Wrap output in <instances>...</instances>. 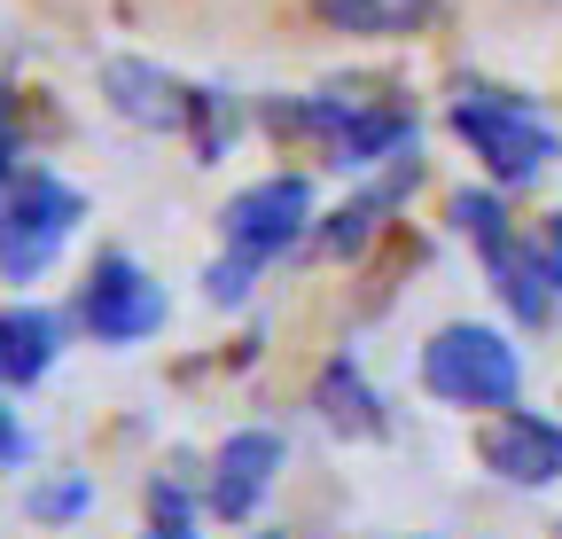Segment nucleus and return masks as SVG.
I'll use <instances>...</instances> for the list:
<instances>
[{"label":"nucleus","mask_w":562,"mask_h":539,"mask_svg":"<svg viewBox=\"0 0 562 539\" xmlns=\"http://www.w3.org/2000/svg\"><path fill=\"white\" fill-rule=\"evenodd\" d=\"M305 220H313V188L305 180H258L250 195H235L227 204V266L211 274V297L220 305H235L243 290H250V274L266 258H281L297 235H305Z\"/></svg>","instance_id":"1"},{"label":"nucleus","mask_w":562,"mask_h":539,"mask_svg":"<svg viewBox=\"0 0 562 539\" xmlns=\"http://www.w3.org/2000/svg\"><path fill=\"white\" fill-rule=\"evenodd\" d=\"M422 383H430L446 407H492V415H508L516 391H524V368L508 352V336L461 321V328H438L430 345H422Z\"/></svg>","instance_id":"2"},{"label":"nucleus","mask_w":562,"mask_h":539,"mask_svg":"<svg viewBox=\"0 0 562 539\" xmlns=\"http://www.w3.org/2000/svg\"><path fill=\"white\" fill-rule=\"evenodd\" d=\"M70 227H79V195H70L63 180H9V195H0V274L9 282H32L47 274V258L70 243Z\"/></svg>","instance_id":"3"},{"label":"nucleus","mask_w":562,"mask_h":539,"mask_svg":"<svg viewBox=\"0 0 562 539\" xmlns=\"http://www.w3.org/2000/svg\"><path fill=\"white\" fill-rule=\"evenodd\" d=\"M281 125H313L344 165H375V157L406 149V133H414L406 102H383V94H321L305 110H281Z\"/></svg>","instance_id":"4"},{"label":"nucleus","mask_w":562,"mask_h":539,"mask_svg":"<svg viewBox=\"0 0 562 539\" xmlns=\"http://www.w3.org/2000/svg\"><path fill=\"white\" fill-rule=\"evenodd\" d=\"M453 212H461V227H469V235L484 243V258H492V290H501L524 321H547V305H554L547 290H554L562 274H554L539 250H524V243L501 227V204H492V195H461Z\"/></svg>","instance_id":"5"},{"label":"nucleus","mask_w":562,"mask_h":539,"mask_svg":"<svg viewBox=\"0 0 562 539\" xmlns=\"http://www.w3.org/2000/svg\"><path fill=\"white\" fill-rule=\"evenodd\" d=\"M461 133H469V149L492 165V180H531V172H547V157H554V133L524 110V102H461Z\"/></svg>","instance_id":"6"},{"label":"nucleus","mask_w":562,"mask_h":539,"mask_svg":"<svg viewBox=\"0 0 562 539\" xmlns=\"http://www.w3.org/2000/svg\"><path fill=\"white\" fill-rule=\"evenodd\" d=\"M79 321H87V336H102V345H133V336L165 328V290L140 274L133 258H102L94 282L79 290Z\"/></svg>","instance_id":"7"},{"label":"nucleus","mask_w":562,"mask_h":539,"mask_svg":"<svg viewBox=\"0 0 562 539\" xmlns=\"http://www.w3.org/2000/svg\"><path fill=\"white\" fill-rule=\"evenodd\" d=\"M484 469L492 478H508V485H554L562 478V423L547 415H501L484 430Z\"/></svg>","instance_id":"8"},{"label":"nucleus","mask_w":562,"mask_h":539,"mask_svg":"<svg viewBox=\"0 0 562 539\" xmlns=\"http://www.w3.org/2000/svg\"><path fill=\"white\" fill-rule=\"evenodd\" d=\"M273 469H281V438L273 430H235L220 446V461H211V516L243 524L258 508V493L273 485Z\"/></svg>","instance_id":"9"},{"label":"nucleus","mask_w":562,"mask_h":539,"mask_svg":"<svg viewBox=\"0 0 562 539\" xmlns=\"http://www.w3.org/2000/svg\"><path fill=\"white\" fill-rule=\"evenodd\" d=\"M110 102L157 133H195V110H203V87H180L149 63H110Z\"/></svg>","instance_id":"10"},{"label":"nucleus","mask_w":562,"mask_h":539,"mask_svg":"<svg viewBox=\"0 0 562 539\" xmlns=\"http://www.w3.org/2000/svg\"><path fill=\"white\" fill-rule=\"evenodd\" d=\"M55 352H63V321L55 313H40V305H9V313H0V383H9V391L40 383L55 368Z\"/></svg>","instance_id":"11"},{"label":"nucleus","mask_w":562,"mask_h":539,"mask_svg":"<svg viewBox=\"0 0 562 539\" xmlns=\"http://www.w3.org/2000/svg\"><path fill=\"white\" fill-rule=\"evenodd\" d=\"M313 9L336 24V32H368V40H391V32H422L438 16V0H313Z\"/></svg>","instance_id":"12"},{"label":"nucleus","mask_w":562,"mask_h":539,"mask_svg":"<svg viewBox=\"0 0 562 539\" xmlns=\"http://www.w3.org/2000/svg\"><path fill=\"white\" fill-rule=\"evenodd\" d=\"M321 407H328V423H336V430H351V438H375V430H383L375 391L351 375V368H328V375H321Z\"/></svg>","instance_id":"13"},{"label":"nucleus","mask_w":562,"mask_h":539,"mask_svg":"<svg viewBox=\"0 0 562 539\" xmlns=\"http://www.w3.org/2000/svg\"><path fill=\"white\" fill-rule=\"evenodd\" d=\"M87 508V485H47L40 493V516H79Z\"/></svg>","instance_id":"14"},{"label":"nucleus","mask_w":562,"mask_h":539,"mask_svg":"<svg viewBox=\"0 0 562 539\" xmlns=\"http://www.w3.org/2000/svg\"><path fill=\"white\" fill-rule=\"evenodd\" d=\"M9 461H24V423L0 407V469H9Z\"/></svg>","instance_id":"15"},{"label":"nucleus","mask_w":562,"mask_h":539,"mask_svg":"<svg viewBox=\"0 0 562 539\" xmlns=\"http://www.w3.org/2000/svg\"><path fill=\"white\" fill-rule=\"evenodd\" d=\"M16 172V117H9V94H0V180Z\"/></svg>","instance_id":"16"},{"label":"nucleus","mask_w":562,"mask_h":539,"mask_svg":"<svg viewBox=\"0 0 562 539\" xmlns=\"http://www.w3.org/2000/svg\"><path fill=\"white\" fill-rule=\"evenodd\" d=\"M157 539H180V508H172V501H165V531H157Z\"/></svg>","instance_id":"17"},{"label":"nucleus","mask_w":562,"mask_h":539,"mask_svg":"<svg viewBox=\"0 0 562 539\" xmlns=\"http://www.w3.org/2000/svg\"><path fill=\"white\" fill-rule=\"evenodd\" d=\"M554 274H562V212H554Z\"/></svg>","instance_id":"18"}]
</instances>
